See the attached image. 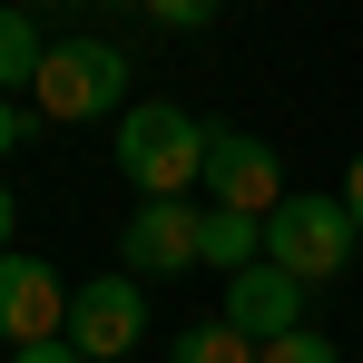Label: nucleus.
Wrapping results in <instances>:
<instances>
[{"instance_id": "f257e3e1", "label": "nucleus", "mask_w": 363, "mask_h": 363, "mask_svg": "<svg viewBox=\"0 0 363 363\" xmlns=\"http://www.w3.org/2000/svg\"><path fill=\"white\" fill-rule=\"evenodd\" d=\"M206 138L216 128H196L177 99H128L118 108V167L138 196H186L206 177Z\"/></svg>"}, {"instance_id": "f03ea898", "label": "nucleus", "mask_w": 363, "mask_h": 363, "mask_svg": "<svg viewBox=\"0 0 363 363\" xmlns=\"http://www.w3.org/2000/svg\"><path fill=\"white\" fill-rule=\"evenodd\" d=\"M30 99H40V118H118L128 108V50L118 40H60L40 79H30Z\"/></svg>"}, {"instance_id": "7ed1b4c3", "label": "nucleus", "mask_w": 363, "mask_h": 363, "mask_svg": "<svg viewBox=\"0 0 363 363\" xmlns=\"http://www.w3.org/2000/svg\"><path fill=\"white\" fill-rule=\"evenodd\" d=\"M354 245H363V226H354V206H344V196H285V206L265 216V255H275L285 275H304V285L344 275V265H354Z\"/></svg>"}, {"instance_id": "20e7f679", "label": "nucleus", "mask_w": 363, "mask_h": 363, "mask_svg": "<svg viewBox=\"0 0 363 363\" xmlns=\"http://www.w3.org/2000/svg\"><path fill=\"white\" fill-rule=\"evenodd\" d=\"M206 196L216 206H245V216H275L285 206V157L265 147V138H245V128H216L206 138Z\"/></svg>"}, {"instance_id": "39448f33", "label": "nucleus", "mask_w": 363, "mask_h": 363, "mask_svg": "<svg viewBox=\"0 0 363 363\" xmlns=\"http://www.w3.org/2000/svg\"><path fill=\"white\" fill-rule=\"evenodd\" d=\"M138 334H147V295H138V275H99V285H79V304H69V344H79L89 363L138 354Z\"/></svg>"}, {"instance_id": "423d86ee", "label": "nucleus", "mask_w": 363, "mask_h": 363, "mask_svg": "<svg viewBox=\"0 0 363 363\" xmlns=\"http://www.w3.org/2000/svg\"><path fill=\"white\" fill-rule=\"evenodd\" d=\"M196 226H206V216H196L186 196H138V216H128V236H118V265L167 285V275L196 265Z\"/></svg>"}, {"instance_id": "0eeeda50", "label": "nucleus", "mask_w": 363, "mask_h": 363, "mask_svg": "<svg viewBox=\"0 0 363 363\" xmlns=\"http://www.w3.org/2000/svg\"><path fill=\"white\" fill-rule=\"evenodd\" d=\"M226 324H236V334H255V344L295 334V324H304V275H285L275 255L236 265V275H226Z\"/></svg>"}, {"instance_id": "6e6552de", "label": "nucleus", "mask_w": 363, "mask_h": 363, "mask_svg": "<svg viewBox=\"0 0 363 363\" xmlns=\"http://www.w3.org/2000/svg\"><path fill=\"white\" fill-rule=\"evenodd\" d=\"M40 334H69V295L40 255H0V344H40Z\"/></svg>"}, {"instance_id": "1a4fd4ad", "label": "nucleus", "mask_w": 363, "mask_h": 363, "mask_svg": "<svg viewBox=\"0 0 363 363\" xmlns=\"http://www.w3.org/2000/svg\"><path fill=\"white\" fill-rule=\"evenodd\" d=\"M265 255V216H245V206H206V226H196V265H216V275H236Z\"/></svg>"}, {"instance_id": "9d476101", "label": "nucleus", "mask_w": 363, "mask_h": 363, "mask_svg": "<svg viewBox=\"0 0 363 363\" xmlns=\"http://www.w3.org/2000/svg\"><path fill=\"white\" fill-rule=\"evenodd\" d=\"M255 354H265V344H255V334H236L226 314H216V324H186L177 344H167V363H255Z\"/></svg>"}, {"instance_id": "9b49d317", "label": "nucleus", "mask_w": 363, "mask_h": 363, "mask_svg": "<svg viewBox=\"0 0 363 363\" xmlns=\"http://www.w3.org/2000/svg\"><path fill=\"white\" fill-rule=\"evenodd\" d=\"M40 60H50V40L30 30V10H0V89L20 99V89L40 79Z\"/></svg>"}, {"instance_id": "f8f14e48", "label": "nucleus", "mask_w": 363, "mask_h": 363, "mask_svg": "<svg viewBox=\"0 0 363 363\" xmlns=\"http://www.w3.org/2000/svg\"><path fill=\"white\" fill-rule=\"evenodd\" d=\"M255 363H344V354H334V344H324L314 324H295V334H275V344H265Z\"/></svg>"}, {"instance_id": "ddd939ff", "label": "nucleus", "mask_w": 363, "mask_h": 363, "mask_svg": "<svg viewBox=\"0 0 363 363\" xmlns=\"http://www.w3.org/2000/svg\"><path fill=\"white\" fill-rule=\"evenodd\" d=\"M138 10H147L157 30H206V20H216L226 0H138Z\"/></svg>"}, {"instance_id": "4468645a", "label": "nucleus", "mask_w": 363, "mask_h": 363, "mask_svg": "<svg viewBox=\"0 0 363 363\" xmlns=\"http://www.w3.org/2000/svg\"><path fill=\"white\" fill-rule=\"evenodd\" d=\"M10 363H89L69 334H40V344H10Z\"/></svg>"}, {"instance_id": "2eb2a0df", "label": "nucleus", "mask_w": 363, "mask_h": 363, "mask_svg": "<svg viewBox=\"0 0 363 363\" xmlns=\"http://www.w3.org/2000/svg\"><path fill=\"white\" fill-rule=\"evenodd\" d=\"M10 147H20V99L0 89V157H10Z\"/></svg>"}, {"instance_id": "dca6fc26", "label": "nucleus", "mask_w": 363, "mask_h": 363, "mask_svg": "<svg viewBox=\"0 0 363 363\" xmlns=\"http://www.w3.org/2000/svg\"><path fill=\"white\" fill-rule=\"evenodd\" d=\"M344 206H354V226H363V157L344 167Z\"/></svg>"}, {"instance_id": "f3484780", "label": "nucleus", "mask_w": 363, "mask_h": 363, "mask_svg": "<svg viewBox=\"0 0 363 363\" xmlns=\"http://www.w3.org/2000/svg\"><path fill=\"white\" fill-rule=\"evenodd\" d=\"M10 226H20V216H10V186H0V255H10Z\"/></svg>"}]
</instances>
